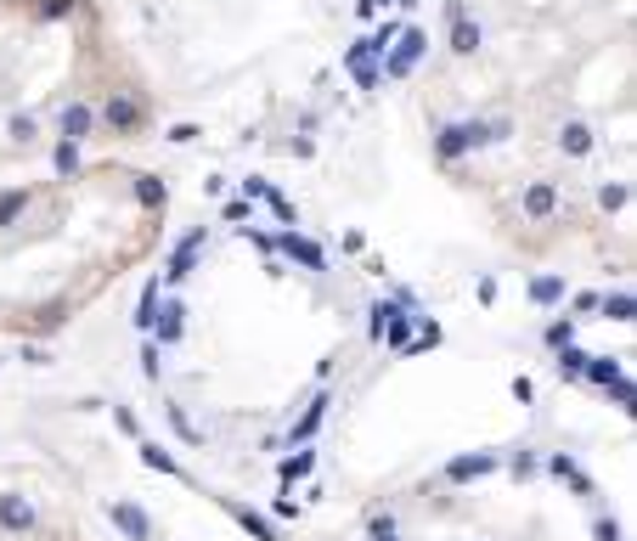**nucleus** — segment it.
Wrapping results in <instances>:
<instances>
[{"label":"nucleus","instance_id":"f257e3e1","mask_svg":"<svg viewBox=\"0 0 637 541\" xmlns=\"http://www.w3.org/2000/svg\"><path fill=\"white\" fill-rule=\"evenodd\" d=\"M164 231V192L147 175H57L0 192V338L62 333Z\"/></svg>","mask_w":637,"mask_h":541},{"label":"nucleus","instance_id":"f03ea898","mask_svg":"<svg viewBox=\"0 0 637 541\" xmlns=\"http://www.w3.org/2000/svg\"><path fill=\"white\" fill-rule=\"evenodd\" d=\"M113 524H119V530H130L136 541H147V519L136 514V507H113Z\"/></svg>","mask_w":637,"mask_h":541}]
</instances>
